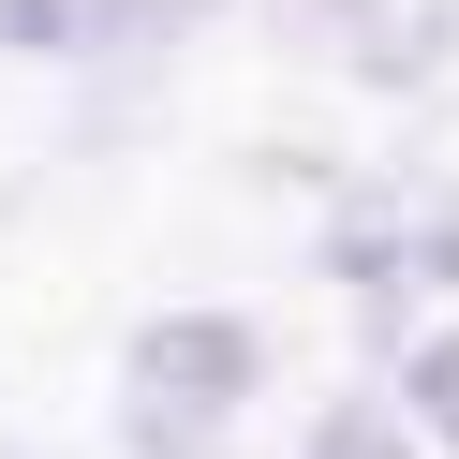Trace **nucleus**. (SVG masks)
Here are the masks:
<instances>
[{
  "label": "nucleus",
  "mask_w": 459,
  "mask_h": 459,
  "mask_svg": "<svg viewBox=\"0 0 459 459\" xmlns=\"http://www.w3.org/2000/svg\"><path fill=\"white\" fill-rule=\"evenodd\" d=\"M0 45H74V0H0Z\"/></svg>",
  "instance_id": "nucleus-5"
},
{
  "label": "nucleus",
  "mask_w": 459,
  "mask_h": 459,
  "mask_svg": "<svg viewBox=\"0 0 459 459\" xmlns=\"http://www.w3.org/2000/svg\"><path fill=\"white\" fill-rule=\"evenodd\" d=\"M311 30H370V0H311Z\"/></svg>",
  "instance_id": "nucleus-7"
},
{
  "label": "nucleus",
  "mask_w": 459,
  "mask_h": 459,
  "mask_svg": "<svg viewBox=\"0 0 459 459\" xmlns=\"http://www.w3.org/2000/svg\"><path fill=\"white\" fill-rule=\"evenodd\" d=\"M0 459H15V445H0Z\"/></svg>",
  "instance_id": "nucleus-8"
},
{
  "label": "nucleus",
  "mask_w": 459,
  "mask_h": 459,
  "mask_svg": "<svg viewBox=\"0 0 459 459\" xmlns=\"http://www.w3.org/2000/svg\"><path fill=\"white\" fill-rule=\"evenodd\" d=\"M400 385H415V415L459 445V341H415V370H400Z\"/></svg>",
  "instance_id": "nucleus-3"
},
{
  "label": "nucleus",
  "mask_w": 459,
  "mask_h": 459,
  "mask_svg": "<svg viewBox=\"0 0 459 459\" xmlns=\"http://www.w3.org/2000/svg\"><path fill=\"white\" fill-rule=\"evenodd\" d=\"M193 15H222V0H74V60H90V45H163V30H193Z\"/></svg>",
  "instance_id": "nucleus-2"
},
{
  "label": "nucleus",
  "mask_w": 459,
  "mask_h": 459,
  "mask_svg": "<svg viewBox=\"0 0 459 459\" xmlns=\"http://www.w3.org/2000/svg\"><path fill=\"white\" fill-rule=\"evenodd\" d=\"M311 459H400V415H385V400H356V415L311 429Z\"/></svg>",
  "instance_id": "nucleus-4"
},
{
  "label": "nucleus",
  "mask_w": 459,
  "mask_h": 459,
  "mask_svg": "<svg viewBox=\"0 0 459 459\" xmlns=\"http://www.w3.org/2000/svg\"><path fill=\"white\" fill-rule=\"evenodd\" d=\"M415 267H429V281H459V222H429V238H415Z\"/></svg>",
  "instance_id": "nucleus-6"
},
{
  "label": "nucleus",
  "mask_w": 459,
  "mask_h": 459,
  "mask_svg": "<svg viewBox=\"0 0 459 459\" xmlns=\"http://www.w3.org/2000/svg\"><path fill=\"white\" fill-rule=\"evenodd\" d=\"M252 370H267V341L238 311H163L134 341V459H208V429L252 400Z\"/></svg>",
  "instance_id": "nucleus-1"
}]
</instances>
